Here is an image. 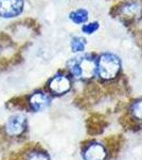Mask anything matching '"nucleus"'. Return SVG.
I'll list each match as a JSON object with an SVG mask.
<instances>
[{"mask_svg":"<svg viewBox=\"0 0 142 160\" xmlns=\"http://www.w3.org/2000/svg\"><path fill=\"white\" fill-rule=\"evenodd\" d=\"M49 102H50L49 97L43 92H36L31 95L29 98L30 107L35 111L44 110L49 105Z\"/></svg>","mask_w":142,"mask_h":160,"instance_id":"10","label":"nucleus"},{"mask_svg":"<svg viewBox=\"0 0 142 160\" xmlns=\"http://www.w3.org/2000/svg\"><path fill=\"white\" fill-rule=\"evenodd\" d=\"M120 124L125 128L126 130H133L136 131L140 129L141 126L139 125V122L136 121L130 113H124L120 117Z\"/></svg>","mask_w":142,"mask_h":160,"instance_id":"12","label":"nucleus"},{"mask_svg":"<svg viewBox=\"0 0 142 160\" xmlns=\"http://www.w3.org/2000/svg\"><path fill=\"white\" fill-rule=\"evenodd\" d=\"M70 72L76 78L88 80L97 74V62L88 57L73 59L69 63Z\"/></svg>","mask_w":142,"mask_h":160,"instance_id":"2","label":"nucleus"},{"mask_svg":"<svg viewBox=\"0 0 142 160\" xmlns=\"http://www.w3.org/2000/svg\"><path fill=\"white\" fill-rule=\"evenodd\" d=\"M121 71V61L112 53H104L99 58L97 63V72L104 80H112L118 76Z\"/></svg>","mask_w":142,"mask_h":160,"instance_id":"1","label":"nucleus"},{"mask_svg":"<svg viewBox=\"0 0 142 160\" xmlns=\"http://www.w3.org/2000/svg\"><path fill=\"white\" fill-rule=\"evenodd\" d=\"M130 114L136 121H142V99H139L131 106Z\"/></svg>","mask_w":142,"mask_h":160,"instance_id":"15","label":"nucleus"},{"mask_svg":"<svg viewBox=\"0 0 142 160\" xmlns=\"http://www.w3.org/2000/svg\"><path fill=\"white\" fill-rule=\"evenodd\" d=\"M71 46V50L73 52H82L84 51L85 47H86V40L83 38H80V37H76L71 40L70 43Z\"/></svg>","mask_w":142,"mask_h":160,"instance_id":"14","label":"nucleus"},{"mask_svg":"<svg viewBox=\"0 0 142 160\" xmlns=\"http://www.w3.org/2000/svg\"><path fill=\"white\" fill-rule=\"evenodd\" d=\"M24 0H0V16L14 17L21 13Z\"/></svg>","mask_w":142,"mask_h":160,"instance_id":"5","label":"nucleus"},{"mask_svg":"<svg viewBox=\"0 0 142 160\" xmlns=\"http://www.w3.org/2000/svg\"><path fill=\"white\" fill-rule=\"evenodd\" d=\"M84 94V97L90 104H94V102H99L100 98L102 97V90H101L98 83H90L86 87Z\"/></svg>","mask_w":142,"mask_h":160,"instance_id":"11","label":"nucleus"},{"mask_svg":"<svg viewBox=\"0 0 142 160\" xmlns=\"http://www.w3.org/2000/svg\"><path fill=\"white\" fill-rule=\"evenodd\" d=\"M49 89L53 94L63 95L71 89V81L65 75H57L50 80Z\"/></svg>","mask_w":142,"mask_h":160,"instance_id":"7","label":"nucleus"},{"mask_svg":"<svg viewBox=\"0 0 142 160\" xmlns=\"http://www.w3.org/2000/svg\"><path fill=\"white\" fill-rule=\"evenodd\" d=\"M108 126V121L105 115L100 113H92L86 121L87 132L90 136H98L104 131Z\"/></svg>","mask_w":142,"mask_h":160,"instance_id":"4","label":"nucleus"},{"mask_svg":"<svg viewBox=\"0 0 142 160\" xmlns=\"http://www.w3.org/2000/svg\"><path fill=\"white\" fill-rule=\"evenodd\" d=\"M25 126H27V118H25V117H24L22 114L13 115L7 122V133L11 137L20 136L25 130Z\"/></svg>","mask_w":142,"mask_h":160,"instance_id":"6","label":"nucleus"},{"mask_svg":"<svg viewBox=\"0 0 142 160\" xmlns=\"http://www.w3.org/2000/svg\"><path fill=\"white\" fill-rule=\"evenodd\" d=\"M119 9H116L115 15H119L124 24L130 25L134 20L140 18L142 16V7L137 1H128L124 3H119Z\"/></svg>","mask_w":142,"mask_h":160,"instance_id":"3","label":"nucleus"},{"mask_svg":"<svg viewBox=\"0 0 142 160\" xmlns=\"http://www.w3.org/2000/svg\"><path fill=\"white\" fill-rule=\"evenodd\" d=\"M99 28V24L98 22H90L88 25H85L83 27V32L87 33V34H91L94 31L98 30Z\"/></svg>","mask_w":142,"mask_h":160,"instance_id":"17","label":"nucleus"},{"mask_svg":"<svg viewBox=\"0 0 142 160\" xmlns=\"http://www.w3.org/2000/svg\"><path fill=\"white\" fill-rule=\"evenodd\" d=\"M83 157L85 160H105L107 157V152L101 144L90 142L83 151Z\"/></svg>","mask_w":142,"mask_h":160,"instance_id":"8","label":"nucleus"},{"mask_svg":"<svg viewBox=\"0 0 142 160\" xmlns=\"http://www.w3.org/2000/svg\"><path fill=\"white\" fill-rule=\"evenodd\" d=\"M25 160H50V158L43 151H32L27 155Z\"/></svg>","mask_w":142,"mask_h":160,"instance_id":"16","label":"nucleus"},{"mask_svg":"<svg viewBox=\"0 0 142 160\" xmlns=\"http://www.w3.org/2000/svg\"><path fill=\"white\" fill-rule=\"evenodd\" d=\"M104 143L106 148L109 151L112 158H116L120 153L121 148H123L124 144V137L122 135H115V136H108L104 138Z\"/></svg>","mask_w":142,"mask_h":160,"instance_id":"9","label":"nucleus"},{"mask_svg":"<svg viewBox=\"0 0 142 160\" xmlns=\"http://www.w3.org/2000/svg\"><path fill=\"white\" fill-rule=\"evenodd\" d=\"M69 17H70V19L73 22H76V24H83V22H85L88 19V12L84 9H79V10H76V11L71 12Z\"/></svg>","mask_w":142,"mask_h":160,"instance_id":"13","label":"nucleus"}]
</instances>
